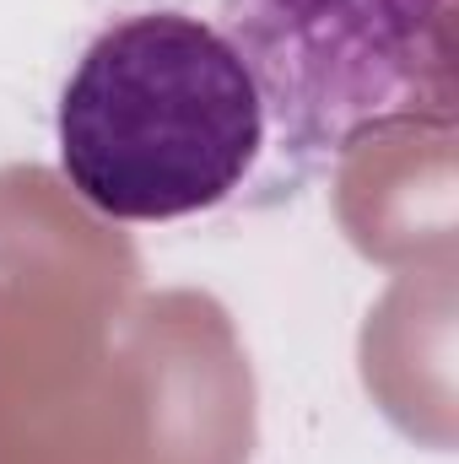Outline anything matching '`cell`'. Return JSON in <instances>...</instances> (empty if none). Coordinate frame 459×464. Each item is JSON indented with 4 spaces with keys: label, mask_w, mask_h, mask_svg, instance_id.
<instances>
[{
    "label": "cell",
    "mask_w": 459,
    "mask_h": 464,
    "mask_svg": "<svg viewBox=\"0 0 459 464\" xmlns=\"http://www.w3.org/2000/svg\"><path fill=\"white\" fill-rule=\"evenodd\" d=\"M265 98L232 38L190 11L109 22L60 92V173L114 222H179L243 189Z\"/></svg>",
    "instance_id": "6da1fadb"
},
{
    "label": "cell",
    "mask_w": 459,
    "mask_h": 464,
    "mask_svg": "<svg viewBox=\"0 0 459 464\" xmlns=\"http://www.w3.org/2000/svg\"><path fill=\"white\" fill-rule=\"evenodd\" d=\"M222 33L298 168L400 119L454 124V0H222Z\"/></svg>",
    "instance_id": "7a4b0ae2"
}]
</instances>
